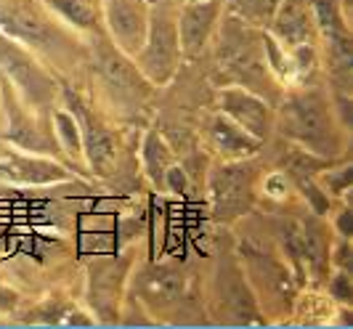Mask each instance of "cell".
<instances>
[{
	"label": "cell",
	"mask_w": 353,
	"mask_h": 329,
	"mask_svg": "<svg viewBox=\"0 0 353 329\" xmlns=\"http://www.w3.org/2000/svg\"><path fill=\"white\" fill-rule=\"evenodd\" d=\"M221 11V0H189V6L181 14V24H178V43L181 51L189 56L202 51V46L208 43L215 19Z\"/></svg>",
	"instance_id": "8"
},
{
	"label": "cell",
	"mask_w": 353,
	"mask_h": 329,
	"mask_svg": "<svg viewBox=\"0 0 353 329\" xmlns=\"http://www.w3.org/2000/svg\"><path fill=\"white\" fill-rule=\"evenodd\" d=\"M0 72L19 88L27 93L30 101H43L51 93V83L43 74V70L27 53L19 48L17 43H11L8 37L0 35Z\"/></svg>",
	"instance_id": "6"
},
{
	"label": "cell",
	"mask_w": 353,
	"mask_h": 329,
	"mask_svg": "<svg viewBox=\"0 0 353 329\" xmlns=\"http://www.w3.org/2000/svg\"><path fill=\"white\" fill-rule=\"evenodd\" d=\"M53 6L67 19L77 21L80 27H90L93 24V8H90L88 0H53Z\"/></svg>",
	"instance_id": "18"
},
{
	"label": "cell",
	"mask_w": 353,
	"mask_h": 329,
	"mask_svg": "<svg viewBox=\"0 0 353 329\" xmlns=\"http://www.w3.org/2000/svg\"><path fill=\"white\" fill-rule=\"evenodd\" d=\"M146 168H149V173L154 181H162V175L168 173V168H170V159H168V149H165V143L157 139V136H152V139L146 141Z\"/></svg>",
	"instance_id": "16"
},
{
	"label": "cell",
	"mask_w": 353,
	"mask_h": 329,
	"mask_svg": "<svg viewBox=\"0 0 353 329\" xmlns=\"http://www.w3.org/2000/svg\"><path fill=\"white\" fill-rule=\"evenodd\" d=\"M340 234H345V237L351 234V212H348V210H345L343 218H340Z\"/></svg>",
	"instance_id": "21"
},
{
	"label": "cell",
	"mask_w": 353,
	"mask_h": 329,
	"mask_svg": "<svg viewBox=\"0 0 353 329\" xmlns=\"http://www.w3.org/2000/svg\"><path fill=\"white\" fill-rule=\"evenodd\" d=\"M212 141L226 154H250V152H255V141L250 139L248 130H242L236 122L229 120H215V125H212Z\"/></svg>",
	"instance_id": "14"
},
{
	"label": "cell",
	"mask_w": 353,
	"mask_h": 329,
	"mask_svg": "<svg viewBox=\"0 0 353 329\" xmlns=\"http://www.w3.org/2000/svg\"><path fill=\"white\" fill-rule=\"evenodd\" d=\"M212 189V208L215 215L231 221L242 215L250 208L252 199V168L250 165H229L218 168L210 181Z\"/></svg>",
	"instance_id": "4"
},
{
	"label": "cell",
	"mask_w": 353,
	"mask_h": 329,
	"mask_svg": "<svg viewBox=\"0 0 353 329\" xmlns=\"http://www.w3.org/2000/svg\"><path fill=\"white\" fill-rule=\"evenodd\" d=\"M178 53H181L178 27L170 17V11L162 8L157 17H149V30H146L141 59H139L143 74L154 83H165L176 72Z\"/></svg>",
	"instance_id": "3"
},
{
	"label": "cell",
	"mask_w": 353,
	"mask_h": 329,
	"mask_svg": "<svg viewBox=\"0 0 353 329\" xmlns=\"http://www.w3.org/2000/svg\"><path fill=\"white\" fill-rule=\"evenodd\" d=\"M99 67L104 72L106 83L112 88H117L120 93H139L141 74L136 72V67H130V61H125L117 51L101 48L99 51Z\"/></svg>",
	"instance_id": "13"
},
{
	"label": "cell",
	"mask_w": 353,
	"mask_h": 329,
	"mask_svg": "<svg viewBox=\"0 0 353 329\" xmlns=\"http://www.w3.org/2000/svg\"><path fill=\"white\" fill-rule=\"evenodd\" d=\"M85 143H88V154H90L93 168H99V170H104L106 173V170L114 165V159H117V141L112 139L104 128L90 125Z\"/></svg>",
	"instance_id": "15"
},
{
	"label": "cell",
	"mask_w": 353,
	"mask_h": 329,
	"mask_svg": "<svg viewBox=\"0 0 353 329\" xmlns=\"http://www.w3.org/2000/svg\"><path fill=\"white\" fill-rule=\"evenodd\" d=\"M236 8H239V14L250 21H265V19L274 17V11H276V6L282 3V0H231Z\"/></svg>",
	"instance_id": "17"
},
{
	"label": "cell",
	"mask_w": 353,
	"mask_h": 329,
	"mask_svg": "<svg viewBox=\"0 0 353 329\" xmlns=\"http://www.w3.org/2000/svg\"><path fill=\"white\" fill-rule=\"evenodd\" d=\"M141 297L152 306H170L183 295V279L170 268H146L141 277Z\"/></svg>",
	"instance_id": "12"
},
{
	"label": "cell",
	"mask_w": 353,
	"mask_h": 329,
	"mask_svg": "<svg viewBox=\"0 0 353 329\" xmlns=\"http://www.w3.org/2000/svg\"><path fill=\"white\" fill-rule=\"evenodd\" d=\"M276 19V32L292 43V46H301L311 40L314 32V11H311V3L308 0H282L274 11Z\"/></svg>",
	"instance_id": "10"
},
{
	"label": "cell",
	"mask_w": 353,
	"mask_h": 329,
	"mask_svg": "<svg viewBox=\"0 0 353 329\" xmlns=\"http://www.w3.org/2000/svg\"><path fill=\"white\" fill-rule=\"evenodd\" d=\"M223 109L242 130H248L252 139H265L271 128V112L263 99L252 96L250 90H223Z\"/></svg>",
	"instance_id": "9"
},
{
	"label": "cell",
	"mask_w": 353,
	"mask_h": 329,
	"mask_svg": "<svg viewBox=\"0 0 353 329\" xmlns=\"http://www.w3.org/2000/svg\"><path fill=\"white\" fill-rule=\"evenodd\" d=\"M0 175L17 183H51L64 178V170L59 165L30 157H0Z\"/></svg>",
	"instance_id": "11"
},
{
	"label": "cell",
	"mask_w": 353,
	"mask_h": 329,
	"mask_svg": "<svg viewBox=\"0 0 353 329\" xmlns=\"http://www.w3.org/2000/svg\"><path fill=\"white\" fill-rule=\"evenodd\" d=\"M345 281H348V277H345V274H343V277L337 279V284H345ZM337 297H343V300H348V297H351V292H348V287H340V295H337Z\"/></svg>",
	"instance_id": "22"
},
{
	"label": "cell",
	"mask_w": 353,
	"mask_h": 329,
	"mask_svg": "<svg viewBox=\"0 0 353 329\" xmlns=\"http://www.w3.org/2000/svg\"><path fill=\"white\" fill-rule=\"evenodd\" d=\"M106 24L120 51L139 53L149 30V11L143 0H106Z\"/></svg>",
	"instance_id": "5"
},
{
	"label": "cell",
	"mask_w": 353,
	"mask_h": 329,
	"mask_svg": "<svg viewBox=\"0 0 353 329\" xmlns=\"http://www.w3.org/2000/svg\"><path fill=\"white\" fill-rule=\"evenodd\" d=\"M56 120H59V130L64 133V139L70 143V149H77V133H74V122L67 117V114H56Z\"/></svg>",
	"instance_id": "19"
},
{
	"label": "cell",
	"mask_w": 353,
	"mask_h": 329,
	"mask_svg": "<svg viewBox=\"0 0 353 329\" xmlns=\"http://www.w3.org/2000/svg\"><path fill=\"white\" fill-rule=\"evenodd\" d=\"M0 30L37 46H51L56 30L30 0H0Z\"/></svg>",
	"instance_id": "7"
},
{
	"label": "cell",
	"mask_w": 353,
	"mask_h": 329,
	"mask_svg": "<svg viewBox=\"0 0 353 329\" xmlns=\"http://www.w3.org/2000/svg\"><path fill=\"white\" fill-rule=\"evenodd\" d=\"M183 183H186L183 173H181L178 168H168V186H170L173 191H181L183 189Z\"/></svg>",
	"instance_id": "20"
},
{
	"label": "cell",
	"mask_w": 353,
	"mask_h": 329,
	"mask_svg": "<svg viewBox=\"0 0 353 329\" xmlns=\"http://www.w3.org/2000/svg\"><path fill=\"white\" fill-rule=\"evenodd\" d=\"M221 64L242 86L268 90L271 80L265 72V56L258 46V37L236 17H231L221 35Z\"/></svg>",
	"instance_id": "2"
},
{
	"label": "cell",
	"mask_w": 353,
	"mask_h": 329,
	"mask_svg": "<svg viewBox=\"0 0 353 329\" xmlns=\"http://www.w3.org/2000/svg\"><path fill=\"white\" fill-rule=\"evenodd\" d=\"M282 130L316 154H335L340 146L330 106L321 93H301L290 99L284 106Z\"/></svg>",
	"instance_id": "1"
}]
</instances>
